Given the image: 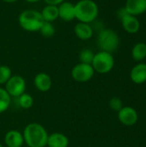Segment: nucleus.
Segmentation results:
<instances>
[{"label":"nucleus","mask_w":146,"mask_h":147,"mask_svg":"<svg viewBox=\"0 0 146 147\" xmlns=\"http://www.w3.org/2000/svg\"><path fill=\"white\" fill-rule=\"evenodd\" d=\"M24 143L28 147H46L47 145L48 133L40 123L28 124L22 132Z\"/></svg>","instance_id":"obj_1"},{"label":"nucleus","mask_w":146,"mask_h":147,"mask_svg":"<svg viewBox=\"0 0 146 147\" xmlns=\"http://www.w3.org/2000/svg\"><path fill=\"white\" fill-rule=\"evenodd\" d=\"M99 8L93 0H79L75 4V17L80 22L91 23L98 16Z\"/></svg>","instance_id":"obj_2"},{"label":"nucleus","mask_w":146,"mask_h":147,"mask_svg":"<svg viewBox=\"0 0 146 147\" xmlns=\"http://www.w3.org/2000/svg\"><path fill=\"white\" fill-rule=\"evenodd\" d=\"M18 22L22 29L28 32H35L40 30L44 20L41 16L40 11L35 9H25L20 13Z\"/></svg>","instance_id":"obj_3"},{"label":"nucleus","mask_w":146,"mask_h":147,"mask_svg":"<svg viewBox=\"0 0 146 147\" xmlns=\"http://www.w3.org/2000/svg\"><path fill=\"white\" fill-rule=\"evenodd\" d=\"M97 44L101 48V51L112 53L120 45V37L114 30L105 28L99 32Z\"/></svg>","instance_id":"obj_4"},{"label":"nucleus","mask_w":146,"mask_h":147,"mask_svg":"<svg viewBox=\"0 0 146 147\" xmlns=\"http://www.w3.org/2000/svg\"><path fill=\"white\" fill-rule=\"evenodd\" d=\"M91 65L95 72L100 74H107L110 72L114 66V59L112 53L100 51L97 53H95Z\"/></svg>","instance_id":"obj_5"},{"label":"nucleus","mask_w":146,"mask_h":147,"mask_svg":"<svg viewBox=\"0 0 146 147\" xmlns=\"http://www.w3.org/2000/svg\"><path fill=\"white\" fill-rule=\"evenodd\" d=\"M4 89L11 97H19L25 93L26 81L20 75H12L4 84Z\"/></svg>","instance_id":"obj_6"},{"label":"nucleus","mask_w":146,"mask_h":147,"mask_svg":"<svg viewBox=\"0 0 146 147\" xmlns=\"http://www.w3.org/2000/svg\"><path fill=\"white\" fill-rule=\"evenodd\" d=\"M95 74V71L91 65L79 63L73 66L71 70L72 78L78 83H85L89 81Z\"/></svg>","instance_id":"obj_7"},{"label":"nucleus","mask_w":146,"mask_h":147,"mask_svg":"<svg viewBox=\"0 0 146 147\" xmlns=\"http://www.w3.org/2000/svg\"><path fill=\"white\" fill-rule=\"evenodd\" d=\"M119 121L126 127H132L138 122L139 115L135 109L130 106H126L118 112Z\"/></svg>","instance_id":"obj_8"},{"label":"nucleus","mask_w":146,"mask_h":147,"mask_svg":"<svg viewBox=\"0 0 146 147\" xmlns=\"http://www.w3.org/2000/svg\"><path fill=\"white\" fill-rule=\"evenodd\" d=\"M120 21L123 29L128 34H137L140 29V22L135 16L126 13L120 18Z\"/></svg>","instance_id":"obj_9"},{"label":"nucleus","mask_w":146,"mask_h":147,"mask_svg":"<svg viewBox=\"0 0 146 147\" xmlns=\"http://www.w3.org/2000/svg\"><path fill=\"white\" fill-rule=\"evenodd\" d=\"M124 9L127 14L138 16L146 12V0H126Z\"/></svg>","instance_id":"obj_10"},{"label":"nucleus","mask_w":146,"mask_h":147,"mask_svg":"<svg viewBox=\"0 0 146 147\" xmlns=\"http://www.w3.org/2000/svg\"><path fill=\"white\" fill-rule=\"evenodd\" d=\"M3 140L7 147H22L24 144L22 133L15 129L8 131L4 135Z\"/></svg>","instance_id":"obj_11"},{"label":"nucleus","mask_w":146,"mask_h":147,"mask_svg":"<svg viewBox=\"0 0 146 147\" xmlns=\"http://www.w3.org/2000/svg\"><path fill=\"white\" fill-rule=\"evenodd\" d=\"M59 9V18L65 22H71L75 17V4L70 2H63L58 6Z\"/></svg>","instance_id":"obj_12"},{"label":"nucleus","mask_w":146,"mask_h":147,"mask_svg":"<svg viewBox=\"0 0 146 147\" xmlns=\"http://www.w3.org/2000/svg\"><path fill=\"white\" fill-rule=\"evenodd\" d=\"M130 78L136 84H142L146 82V64L139 63L130 71Z\"/></svg>","instance_id":"obj_13"},{"label":"nucleus","mask_w":146,"mask_h":147,"mask_svg":"<svg viewBox=\"0 0 146 147\" xmlns=\"http://www.w3.org/2000/svg\"><path fill=\"white\" fill-rule=\"evenodd\" d=\"M34 84L35 88L40 92H46L52 88V78L46 72L38 73L34 78Z\"/></svg>","instance_id":"obj_14"},{"label":"nucleus","mask_w":146,"mask_h":147,"mask_svg":"<svg viewBox=\"0 0 146 147\" xmlns=\"http://www.w3.org/2000/svg\"><path fill=\"white\" fill-rule=\"evenodd\" d=\"M74 33L78 39L82 40H88L93 36L94 30L89 23L78 22L74 27Z\"/></svg>","instance_id":"obj_15"},{"label":"nucleus","mask_w":146,"mask_h":147,"mask_svg":"<svg viewBox=\"0 0 146 147\" xmlns=\"http://www.w3.org/2000/svg\"><path fill=\"white\" fill-rule=\"evenodd\" d=\"M70 144L69 139L62 133H52L48 135L47 145L48 147H68Z\"/></svg>","instance_id":"obj_16"},{"label":"nucleus","mask_w":146,"mask_h":147,"mask_svg":"<svg viewBox=\"0 0 146 147\" xmlns=\"http://www.w3.org/2000/svg\"><path fill=\"white\" fill-rule=\"evenodd\" d=\"M41 16L44 20V22H52L56 19L59 18V9L58 6L54 5H47L45 6L42 10L40 11Z\"/></svg>","instance_id":"obj_17"},{"label":"nucleus","mask_w":146,"mask_h":147,"mask_svg":"<svg viewBox=\"0 0 146 147\" xmlns=\"http://www.w3.org/2000/svg\"><path fill=\"white\" fill-rule=\"evenodd\" d=\"M132 57L135 61L140 62L146 58V43L138 42L132 49Z\"/></svg>","instance_id":"obj_18"},{"label":"nucleus","mask_w":146,"mask_h":147,"mask_svg":"<svg viewBox=\"0 0 146 147\" xmlns=\"http://www.w3.org/2000/svg\"><path fill=\"white\" fill-rule=\"evenodd\" d=\"M11 96L4 88L0 87V114L4 113L10 106Z\"/></svg>","instance_id":"obj_19"},{"label":"nucleus","mask_w":146,"mask_h":147,"mask_svg":"<svg viewBox=\"0 0 146 147\" xmlns=\"http://www.w3.org/2000/svg\"><path fill=\"white\" fill-rule=\"evenodd\" d=\"M17 100H18L19 106L23 109H31L34 102V97L30 94H28V93H23L19 97H17Z\"/></svg>","instance_id":"obj_20"},{"label":"nucleus","mask_w":146,"mask_h":147,"mask_svg":"<svg viewBox=\"0 0 146 147\" xmlns=\"http://www.w3.org/2000/svg\"><path fill=\"white\" fill-rule=\"evenodd\" d=\"M39 31L45 37H52L55 33V28L52 25V22H44Z\"/></svg>","instance_id":"obj_21"},{"label":"nucleus","mask_w":146,"mask_h":147,"mask_svg":"<svg viewBox=\"0 0 146 147\" xmlns=\"http://www.w3.org/2000/svg\"><path fill=\"white\" fill-rule=\"evenodd\" d=\"M94 56H95V53L91 50H89V49H83L79 53L80 63L91 65V63L93 61V59H94Z\"/></svg>","instance_id":"obj_22"},{"label":"nucleus","mask_w":146,"mask_h":147,"mask_svg":"<svg viewBox=\"0 0 146 147\" xmlns=\"http://www.w3.org/2000/svg\"><path fill=\"white\" fill-rule=\"evenodd\" d=\"M12 76L11 70L7 65H0V85L5 84Z\"/></svg>","instance_id":"obj_23"},{"label":"nucleus","mask_w":146,"mask_h":147,"mask_svg":"<svg viewBox=\"0 0 146 147\" xmlns=\"http://www.w3.org/2000/svg\"><path fill=\"white\" fill-rule=\"evenodd\" d=\"M109 107L114 111L119 112L123 108V102L119 97H113L109 101Z\"/></svg>","instance_id":"obj_24"},{"label":"nucleus","mask_w":146,"mask_h":147,"mask_svg":"<svg viewBox=\"0 0 146 147\" xmlns=\"http://www.w3.org/2000/svg\"><path fill=\"white\" fill-rule=\"evenodd\" d=\"M45 3L47 5H54V6H59L60 3L65 2V0H44Z\"/></svg>","instance_id":"obj_25"},{"label":"nucleus","mask_w":146,"mask_h":147,"mask_svg":"<svg viewBox=\"0 0 146 147\" xmlns=\"http://www.w3.org/2000/svg\"><path fill=\"white\" fill-rule=\"evenodd\" d=\"M24 1H26V2H28V3H34L40 2V0H24Z\"/></svg>","instance_id":"obj_26"},{"label":"nucleus","mask_w":146,"mask_h":147,"mask_svg":"<svg viewBox=\"0 0 146 147\" xmlns=\"http://www.w3.org/2000/svg\"><path fill=\"white\" fill-rule=\"evenodd\" d=\"M2 1L4 2V3H12L16 2L17 0H2Z\"/></svg>","instance_id":"obj_27"},{"label":"nucleus","mask_w":146,"mask_h":147,"mask_svg":"<svg viewBox=\"0 0 146 147\" xmlns=\"http://www.w3.org/2000/svg\"><path fill=\"white\" fill-rule=\"evenodd\" d=\"M0 147H3V145H2L1 143H0Z\"/></svg>","instance_id":"obj_28"}]
</instances>
